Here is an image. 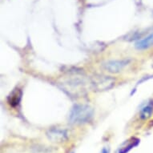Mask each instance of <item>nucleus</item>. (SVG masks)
Listing matches in <instances>:
<instances>
[{
	"mask_svg": "<svg viewBox=\"0 0 153 153\" xmlns=\"http://www.w3.org/2000/svg\"><path fill=\"white\" fill-rule=\"evenodd\" d=\"M153 46V33L148 35L147 37L139 40L136 43V48L138 50H145Z\"/></svg>",
	"mask_w": 153,
	"mask_h": 153,
	"instance_id": "nucleus-6",
	"label": "nucleus"
},
{
	"mask_svg": "<svg viewBox=\"0 0 153 153\" xmlns=\"http://www.w3.org/2000/svg\"><path fill=\"white\" fill-rule=\"evenodd\" d=\"M85 79L84 77L78 74L71 75L65 80H63L61 84L63 85V89L68 91V94L73 96H79L85 92Z\"/></svg>",
	"mask_w": 153,
	"mask_h": 153,
	"instance_id": "nucleus-1",
	"label": "nucleus"
},
{
	"mask_svg": "<svg viewBox=\"0 0 153 153\" xmlns=\"http://www.w3.org/2000/svg\"><path fill=\"white\" fill-rule=\"evenodd\" d=\"M47 136L51 142L62 143L68 140V132L63 129L52 128L48 131L47 133Z\"/></svg>",
	"mask_w": 153,
	"mask_h": 153,
	"instance_id": "nucleus-4",
	"label": "nucleus"
},
{
	"mask_svg": "<svg viewBox=\"0 0 153 153\" xmlns=\"http://www.w3.org/2000/svg\"><path fill=\"white\" fill-rule=\"evenodd\" d=\"M93 109L85 104H77L73 107L69 115V120L72 123H83L92 118Z\"/></svg>",
	"mask_w": 153,
	"mask_h": 153,
	"instance_id": "nucleus-2",
	"label": "nucleus"
},
{
	"mask_svg": "<svg viewBox=\"0 0 153 153\" xmlns=\"http://www.w3.org/2000/svg\"><path fill=\"white\" fill-rule=\"evenodd\" d=\"M116 80L111 76L95 75L91 79V85L93 90L96 91H105L110 90L115 85Z\"/></svg>",
	"mask_w": 153,
	"mask_h": 153,
	"instance_id": "nucleus-3",
	"label": "nucleus"
},
{
	"mask_svg": "<svg viewBox=\"0 0 153 153\" xmlns=\"http://www.w3.org/2000/svg\"><path fill=\"white\" fill-rule=\"evenodd\" d=\"M129 59H124L120 60H111L104 64V68L111 73L120 72L124 67L130 63Z\"/></svg>",
	"mask_w": 153,
	"mask_h": 153,
	"instance_id": "nucleus-5",
	"label": "nucleus"
},
{
	"mask_svg": "<svg viewBox=\"0 0 153 153\" xmlns=\"http://www.w3.org/2000/svg\"><path fill=\"white\" fill-rule=\"evenodd\" d=\"M110 152V150H109V148H103L101 151L100 153H109Z\"/></svg>",
	"mask_w": 153,
	"mask_h": 153,
	"instance_id": "nucleus-10",
	"label": "nucleus"
},
{
	"mask_svg": "<svg viewBox=\"0 0 153 153\" xmlns=\"http://www.w3.org/2000/svg\"><path fill=\"white\" fill-rule=\"evenodd\" d=\"M153 112V106L152 104H148L141 110L140 117L143 120H147L152 116Z\"/></svg>",
	"mask_w": 153,
	"mask_h": 153,
	"instance_id": "nucleus-8",
	"label": "nucleus"
},
{
	"mask_svg": "<svg viewBox=\"0 0 153 153\" xmlns=\"http://www.w3.org/2000/svg\"><path fill=\"white\" fill-rule=\"evenodd\" d=\"M21 95H22V94H21V91L19 90L13 92L9 98V103H10V105L13 106V107L18 105L19 101H20Z\"/></svg>",
	"mask_w": 153,
	"mask_h": 153,
	"instance_id": "nucleus-7",
	"label": "nucleus"
},
{
	"mask_svg": "<svg viewBox=\"0 0 153 153\" xmlns=\"http://www.w3.org/2000/svg\"><path fill=\"white\" fill-rule=\"evenodd\" d=\"M139 143H140V140L138 139H133L132 141H131L130 143H128V145L124 146L123 148H121L120 150H119L118 153H128L131 149H132L134 147H136L138 145Z\"/></svg>",
	"mask_w": 153,
	"mask_h": 153,
	"instance_id": "nucleus-9",
	"label": "nucleus"
}]
</instances>
